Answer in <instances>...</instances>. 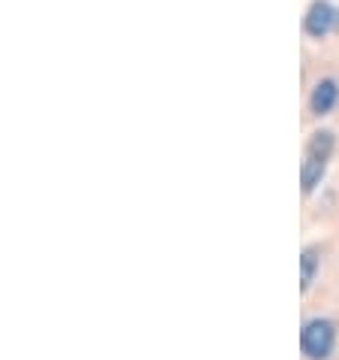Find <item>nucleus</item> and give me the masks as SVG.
<instances>
[{"mask_svg": "<svg viewBox=\"0 0 339 360\" xmlns=\"http://www.w3.org/2000/svg\"><path fill=\"white\" fill-rule=\"evenodd\" d=\"M336 97H339V85L333 79H321V82L315 85L312 97H309V106H312L315 115H327L336 106Z\"/></svg>", "mask_w": 339, "mask_h": 360, "instance_id": "3", "label": "nucleus"}, {"mask_svg": "<svg viewBox=\"0 0 339 360\" xmlns=\"http://www.w3.org/2000/svg\"><path fill=\"white\" fill-rule=\"evenodd\" d=\"M336 22V9L331 4H312L306 15V31L312 37H324Z\"/></svg>", "mask_w": 339, "mask_h": 360, "instance_id": "2", "label": "nucleus"}, {"mask_svg": "<svg viewBox=\"0 0 339 360\" xmlns=\"http://www.w3.org/2000/svg\"><path fill=\"white\" fill-rule=\"evenodd\" d=\"M333 345H336V327L327 318H312V321L303 324L300 348L309 360H327L333 354Z\"/></svg>", "mask_w": 339, "mask_h": 360, "instance_id": "1", "label": "nucleus"}, {"mask_svg": "<svg viewBox=\"0 0 339 360\" xmlns=\"http://www.w3.org/2000/svg\"><path fill=\"white\" fill-rule=\"evenodd\" d=\"M324 167H327V161H318V158L306 155V161H303V194H312L318 188V182L324 179Z\"/></svg>", "mask_w": 339, "mask_h": 360, "instance_id": "5", "label": "nucleus"}, {"mask_svg": "<svg viewBox=\"0 0 339 360\" xmlns=\"http://www.w3.org/2000/svg\"><path fill=\"white\" fill-rule=\"evenodd\" d=\"M306 155L309 158H318V161H327V158L333 155V134L331 131L312 134V139H309V146H306Z\"/></svg>", "mask_w": 339, "mask_h": 360, "instance_id": "4", "label": "nucleus"}, {"mask_svg": "<svg viewBox=\"0 0 339 360\" xmlns=\"http://www.w3.org/2000/svg\"><path fill=\"white\" fill-rule=\"evenodd\" d=\"M318 261H321V257H318L315 248H306L303 257H300V269H303V273H300V288H303V291H309V288H312V282H315Z\"/></svg>", "mask_w": 339, "mask_h": 360, "instance_id": "6", "label": "nucleus"}]
</instances>
